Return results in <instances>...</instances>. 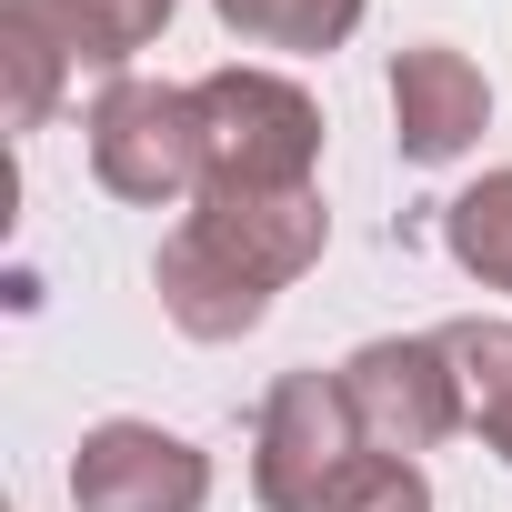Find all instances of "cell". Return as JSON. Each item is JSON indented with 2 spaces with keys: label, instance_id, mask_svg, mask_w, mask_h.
<instances>
[{
  "label": "cell",
  "instance_id": "obj_1",
  "mask_svg": "<svg viewBox=\"0 0 512 512\" xmlns=\"http://www.w3.org/2000/svg\"><path fill=\"white\" fill-rule=\"evenodd\" d=\"M201 101V191H312L322 101L282 71H211Z\"/></svg>",
  "mask_w": 512,
  "mask_h": 512
},
{
  "label": "cell",
  "instance_id": "obj_2",
  "mask_svg": "<svg viewBox=\"0 0 512 512\" xmlns=\"http://www.w3.org/2000/svg\"><path fill=\"white\" fill-rule=\"evenodd\" d=\"M362 422L342 402V372H282L251 422V502L262 512H332L342 472L362 462Z\"/></svg>",
  "mask_w": 512,
  "mask_h": 512
},
{
  "label": "cell",
  "instance_id": "obj_3",
  "mask_svg": "<svg viewBox=\"0 0 512 512\" xmlns=\"http://www.w3.org/2000/svg\"><path fill=\"white\" fill-rule=\"evenodd\" d=\"M81 131L111 201H141V211L201 201V101L181 81H101Z\"/></svg>",
  "mask_w": 512,
  "mask_h": 512
},
{
  "label": "cell",
  "instance_id": "obj_4",
  "mask_svg": "<svg viewBox=\"0 0 512 512\" xmlns=\"http://www.w3.org/2000/svg\"><path fill=\"white\" fill-rule=\"evenodd\" d=\"M342 402H352L362 442L392 452V462H412V452H432V442L462 432V372H452L442 332H382V342H362L342 362Z\"/></svg>",
  "mask_w": 512,
  "mask_h": 512
},
{
  "label": "cell",
  "instance_id": "obj_5",
  "mask_svg": "<svg viewBox=\"0 0 512 512\" xmlns=\"http://www.w3.org/2000/svg\"><path fill=\"white\" fill-rule=\"evenodd\" d=\"M181 231L211 251L231 282H251V292L272 302V292H292V282L322 262L332 211H322V191H201Z\"/></svg>",
  "mask_w": 512,
  "mask_h": 512
},
{
  "label": "cell",
  "instance_id": "obj_6",
  "mask_svg": "<svg viewBox=\"0 0 512 512\" xmlns=\"http://www.w3.org/2000/svg\"><path fill=\"white\" fill-rule=\"evenodd\" d=\"M211 452L161 422H91L71 452V512H201Z\"/></svg>",
  "mask_w": 512,
  "mask_h": 512
},
{
  "label": "cell",
  "instance_id": "obj_7",
  "mask_svg": "<svg viewBox=\"0 0 512 512\" xmlns=\"http://www.w3.org/2000/svg\"><path fill=\"white\" fill-rule=\"evenodd\" d=\"M482 121H492V81H482L452 41H412V51H392V141H402L412 171L462 161V151L482 141Z\"/></svg>",
  "mask_w": 512,
  "mask_h": 512
},
{
  "label": "cell",
  "instance_id": "obj_8",
  "mask_svg": "<svg viewBox=\"0 0 512 512\" xmlns=\"http://www.w3.org/2000/svg\"><path fill=\"white\" fill-rule=\"evenodd\" d=\"M0 11L31 21L71 71H111V81H131V51H151V41L171 31L181 0H0Z\"/></svg>",
  "mask_w": 512,
  "mask_h": 512
},
{
  "label": "cell",
  "instance_id": "obj_9",
  "mask_svg": "<svg viewBox=\"0 0 512 512\" xmlns=\"http://www.w3.org/2000/svg\"><path fill=\"white\" fill-rule=\"evenodd\" d=\"M442 352L462 372V422L512 462V322H442Z\"/></svg>",
  "mask_w": 512,
  "mask_h": 512
},
{
  "label": "cell",
  "instance_id": "obj_10",
  "mask_svg": "<svg viewBox=\"0 0 512 512\" xmlns=\"http://www.w3.org/2000/svg\"><path fill=\"white\" fill-rule=\"evenodd\" d=\"M442 251H452L482 292L512 302V171H482L472 191L442 201Z\"/></svg>",
  "mask_w": 512,
  "mask_h": 512
},
{
  "label": "cell",
  "instance_id": "obj_11",
  "mask_svg": "<svg viewBox=\"0 0 512 512\" xmlns=\"http://www.w3.org/2000/svg\"><path fill=\"white\" fill-rule=\"evenodd\" d=\"M211 11L251 51H342L362 31V0H211Z\"/></svg>",
  "mask_w": 512,
  "mask_h": 512
},
{
  "label": "cell",
  "instance_id": "obj_12",
  "mask_svg": "<svg viewBox=\"0 0 512 512\" xmlns=\"http://www.w3.org/2000/svg\"><path fill=\"white\" fill-rule=\"evenodd\" d=\"M0 71H11V131H41L51 111H61V81H71V61L31 31V21H11L0 11Z\"/></svg>",
  "mask_w": 512,
  "mask_h": 512
},
{
  "label": "cell",
  "instance_id": "obj_13",
  "mask_svg": "<svg viewBox=\"0 0 512 512\" xmlns=\"http://www.w3.org/2000/svg\"><path fill=\"white\" fill-rule=\"evenodd\" d=\"M332 512H432V482L422 462H392V452H362L332 492Z\"/></svg>",
  "mask_w": 512,
  "mask_h": 512
}]
</instances>
